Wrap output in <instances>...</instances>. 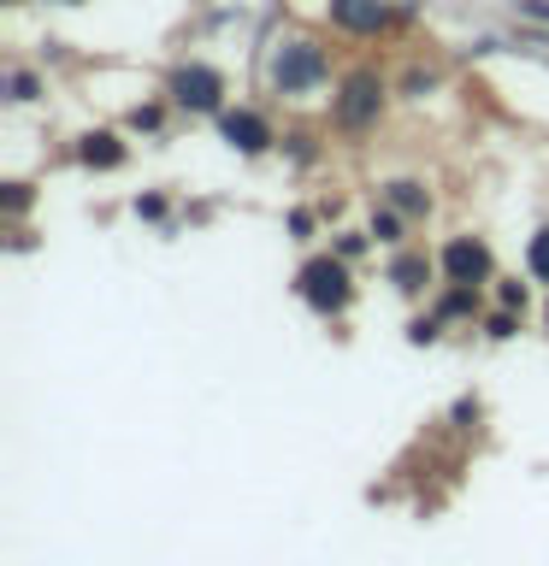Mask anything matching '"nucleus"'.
Listing matches in <instances>:
<instances>
[{"label": "nucleus", "instance_id": "f257e3e1", "mask_svg": "<svg viewBox=\"0 0 549 566\" xmlns=\"http://www.w3.org/2000/svg\"><path fill=\"white\" fill-rule=\"evenodd\" d=\"M272 77L283 95H301V88H313L319 77H325V53H319L313 42H283L278 60H272Z\"/></svg>", "mask_w": 549, "mask_h": 566}, {"label": "nucleus", "instance_id": "f03ea898", "mask_svg": "<svg viewBox=\"0 0 549 566\" xmlns=\"http://www.w3.org/2000/svg\"><path fill=\"white\" fill-rule=\"evenodd\" d=\"M301 295H308V307H319V313L343 307V301H349L343 260H308V265H301Z\"/></svg>", "mask_w": 549, "mask_h": 566}, {"label": "nucleus", "instance_id": "7ed1b4c3", "mask_svg": "<svg viewBox=\"0 0 549 566\" xmlns=\"http://www.w3.org/2000/svg\"><path fill=\"white\" fill-rule=\"evenodd\" d=\"M172 95L189 106V113H213L219 106V95H225V83H219V71L213 65H184L172 77Z\"/></svg>", "mask_w": 549, "mask_h": 566}, {"label": "nucleus", "instance_id": "20e7f679", "mask_svg": "<svg viewBox=\"0 0 549 566\" xmlns=\"http://www.w3.org/2000/svg\"><path fill=\"white\" fill-rule=\"evenodd\" d=\"M379 101H384L379 77H372V71H361V77H349L343 101H336V118H343L349 130H361V124H372V118H379Z\"/></svg>", "mask_w": 549, "mask_h": 566}, {"label": "nucleus", "instance_id": "39448f33", "mask_svg": "<svg viewBox=\"0 0 549 566\" xmlns=\"http://www.w3.org/2000/svg\"><path fill=\"white\" fill-rule=\"evenodd\" d=\"M443 272H449L455 283H473V277H485L490 272V248L485 242H473V237H460L443 248Z\"/></svg>", "mask_w": 549, "mask_h": 566}, {"label": "nucleus", "instance_id": "423d86ee", "mask_svg": "<svg viewBox=\"0 0 549 566\" xmlns=\"http://www.w3.org/2000/svg\"><path fill=\"white\" fill-rule=\"evenodd\" d=\"M331 18L343 30H354V35H379L390 24V7H384V0H336Z\"/></svg>", "mask_w": 549, "mask_h": 566}, {"label": "nucleus", "instance_id": "0eeeda50", "mask_svg": "<svg viewBox=\"0 0 549 566\" xmlns=\"http://www.w3.org/2000/svg\"><path fill=\"white\" fill-rule=\"evenodd\" d=\"M225 136L237 142L242 154H260L266 142H272V130H266V118H255V113H230V118H225Z\"/></svg>", "mask_w": 549, "mask_h": 566}, {"label": "nucleus", "instance_id": "6e6552de", "mask_svg": "<svg viewBox=\"0 0 549 566\" xmlns=\"http://www.w3.org/2000/svg\"><path fill=\"white\" fill-rule=\"evenodd\" d=\"M83 159H89V166H118V159H124V148H118V136H83Z\"/></svg>", "mask_w": 549, "mask_h": 566}, {"label": "nucleus", "instance_id": "1a4fd4ad", "mask_svg": "<svg viewBox=\"0 0 549 566\" xmlns=\"http://www.w3.org/2000/svg\"><path fill=\"white\" fill-rule=\"evenodd\" d=\"M526 265H531V277H543V283H549V230H538V237H531Z\"/></svg>", "mask_w": 549, "mask_h": 566}, {"label": "nucleus", "instance_id": "9d476101", "mask_svg": "<svg viewBox=\"0 0 549 566\" xmlns=\"http://www.w3.org/2000/svg\"><path fill=\"white\" fill-rule=\"evenodd\" d=\"M419 277H425V260H402V265H396V283H402V290H419Z\"/></svg>", "mask_w": 549, "mask_h": 566}, {"label": "nucleus", "instance_id": "9b49d317", "mask_svg": "<svg viewBox=\"0 0 549 566\" xmlns=\"http://www.w3.org/2000/svg\"><path fill=\"white\" fill-rule=\"evenodd\" d=\"M390 195H396V207H407V212H425V195H419L414 184H396Z\"/></svg>", "mask_w": 549, "mask_h": 566}, {"label": "nucleus", "instance_id": "f8f14e48", "mask_svg": "<svg viewBox=\"0 0 549 566\" xmlns=\"http://www.w3.org/2000/svg\"><path fill=\"white\" fill-rule=\"evenodd\" d=\"M372 237H379V242H396V219H390V212H372Z\"/></svg>", "mask_w": 549, "mask_h": 566}, {"label": "nucleus", "instance_id": "ddd939ff", "mask_svg": "<svg viewBox=\"0 0 549 566\" xmlns=\"http://www.w3.org/2000/svg\"><path fill=\"white\" fill-rule=\"evenodd\" d=\"M12 88H18V101H30V95H35V77H30V71H18Z\"/></svg>", "mask_w": 549, "mask_h": 566}, {"label": "nucleus", "instance_id": "4468645a", "mask_svg": "<svg viewBox=\"0 0 549 566\" xmlns=\"http://www.w3.org/2000/svg\"><path fill=\"white\" fill-rule=\"evenodd\" d=\"M136 212H142V219H159V212H166V201H159V195H148V201H136Z\"/></svg>", "mask_w": 549, "mask_h": 566}, {"label": "nucleus", "instance_id": "2eb2a0df", "mask_svg": "<svg viewBox=\"0 0 549 566\" xmlns=\"http://www.w3.org/2000/svg\"><path fill=\"white\" fill-rule=\"evenodd\" d=\"M520 12H531V18H549V0H520Z\"/></svg>", "mask_w": 549, "mask_h": 566}]
</instances>
